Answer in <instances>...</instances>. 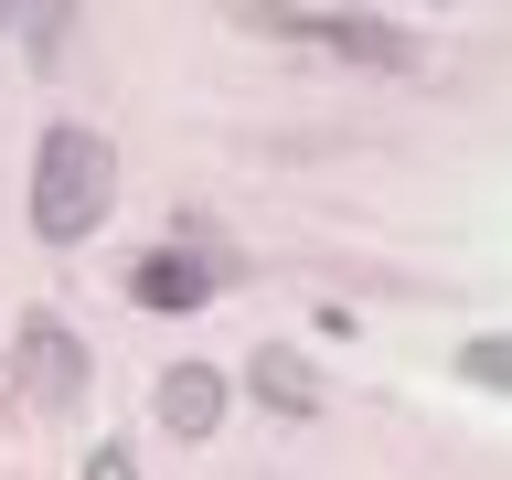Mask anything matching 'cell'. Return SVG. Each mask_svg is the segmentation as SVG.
<instances>
[{"instance_id": "cell-1", "label": "cell", "mask_w": 512, "mask_h": 480, "mask_svg": "<svg viewBox=\"0 0 512 480\" xmlns=\"http://www.w3.org/2000/svg\"><path fill=\"white\" fill-rule=\"evenodd\" d=\"M107 214H118V150L75 118L43 128V150H32V235L43 246H86Z\"/></svg>"}, {"instance_id": "cell-2", "label": "cell", "mask_w": 512, "mask_h": 480, "mask_svg": "<svg viewBox=\"0 0 512 480\" xmlns=\"http://www.w3.org/2000/svg\"><path fill=\"white\" fill-rule=\"evenodd\" d=\"M235 32H267V43H310V54L374 64V75H427V43L384 11H299V0H224Z\"/></svg>"}, {"instance_id": "cell-3", "label": "cell", "mask_w": 512, "mask_h": 480, "mask_svg": "<svg viewBox=\"0 0 512 480\" xmlns=\"http://www.w3.org/2000/svg\"><path fill=\"white\" fill-rule=\"evenodd\" d=\"M11 374H22V395H32L43 416H64L75 395H86V342H75L54 310H32V320H22V342H11Z\"/></svg>"}, {"instance_id": "cell-4", "label": "cell", "mask_w": 512, "mask_h": 480, "mask_svg": "<svg viewBox=\"0 0 512 480\" xmlns=\"http://www.w3.org/2000/svg\"><path fill=\"white\" fill-rule=\"evenodd\" d=\"M214 288H224V267L214 256H182V246H160V256L128 267V299H139V310H203Z\"/></svg>"}, {"instance_id": "cell-5", "label": "cell", "mask_w": 512, "mask_h": 480, "mask_svg": "<svg viewBox=\"0 0 512 480\" xmlns=\"http://www.w3.org/2000/svg\"><path fill=\"white\" fill-rule=\"evenodd\" d=\"M246 384H256V406H278L288 427H310V416H320V374H310L288 342H267V352H256V363H246Z\"/></svg>"}, {"instance_id": "cell-6", "label": "cell", "mask_w": 512, "mask_h": 480, "mask_svg": "<svg viewBox=\"0 0 512 480\" xmlns=\"http://www.w3.org/2000/svg\"><path fill=\"white\" fill-rule=\"evenodd\" d=\"M214 416H224V374L214 363H171V374H160V427L214 438Z\"/></svg>"}, {"instance_id": "cell-7", "label": "cell", "mask_w": 512, "mask_h": 480, "mask_svg": "<svg viewBox=\"0 0 512 480\" xmlns=\"http://www.w3.org/2000/svg\"><path fill=\"white\" fill-rule=\"evenodd\" d=\"M459 374L491 384V395H512V331H480V342H459Z\"/></svg>"}, {"instance_id": "cell-8", "label": "cell", "mask_w": 512, "mask_h": 480, "mask_svg": "<svg viewBox=\"0 0 512 480\" xmlns=\"http://www.w3.org/2000/svg\"><path fill=\"white\" fill-rule=\"evenodd\" d=\"M22 32H32V64H54L75 32V0H22Z\"/></svg>"}, {"instance_id": "cell-9", "label": "cell", "mask_w": 512, "mask_h": 480, "mask_svg": "<svg viewBox=\"0 0 512 480\" xmlns=\"http://www.w3.org/2000/svg\"><path fill=\"white\" fill-rule=\"evenodd\" d=\"M86 480H139V470H128V448H96V459H86Z\"/></svg>"}, {"instance_id": "cell-10", "label": "cell", "mask_w": 512, "mask_h": 480, "mask_svg": "<svg viewBox=\"0 0 512 480\" xmlns=\"http://www.w3.org/2000/svg\"><path fill=\"white\" fill-rule=\"evenodd\" d=\"M11 22H22V0H0V32H11Z\"/></svg>"}]
</instances>
